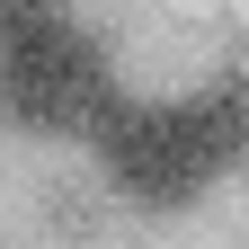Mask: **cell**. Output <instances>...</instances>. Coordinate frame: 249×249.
Returning a JSON list of instances; mask_svg holds the SVG:
<instances>
[{
    "mask_svg": "<svg viewBox=\"0 0 249 249\" xmlns=\"http://www.w3.org/2000/svg\"><path fill=\"white\" fill-rule=\"evenodd\" d=\"M0 107L36 134H98L107 124L116 80H107V53L80 36V18H53L36 36L0 45Z\"/></svg>",
    "mask_w": 249,
    "mask_h": 249,
    "instance_id": "cell-1",
    "label": "cell"
},
{
    "mask_svg": "<svg viewBox=\"0 0 249 249\" xmlns=\"http://www.w3.org/2000/svg\"><path fill=\"white\" fill-rule=\"evenodd\" d=\"M98 151H107V178L134 205H151V213L196 205L205 187L223 178V160H213V142L196 124V98H187V107H107Z\"/></svg>",
    "mask_w": 249,
    "mask_h": 249,
    "instance_id": "cell-2",
    "label": "cell"
},
{
    "mask_svg": "<svg viewBox=\"0 0 249 249\" xmlns=\"http://www.w3.org/2000/svg\"><path fill=\"white\" fill-rule=\"evenodd\" d=\"M196 124H205V142H213V160L223 169H249V71H223L196 98Z\"/></svg>",
    "mask_w": 249,
    "mask_h": 249,
    "instance_id": "cell-3",
    "label": "cell"
}]
</instances>
